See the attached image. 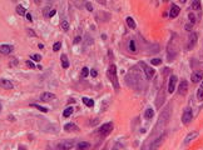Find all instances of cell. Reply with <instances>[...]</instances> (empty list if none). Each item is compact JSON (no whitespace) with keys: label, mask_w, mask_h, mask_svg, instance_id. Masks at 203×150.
Returning a JSON list of instances; mask_svg holds the SVG:
<instances>
[{"label":"cell","mask_w":203,"mask_h":150,"mask_svg":"<svg viewBox=\"0 0 203 150\" xmlns=\"http://www.w3.org/2000/svg\"><path fill=\"white\" fill-rule=\"evenodd\" d=\"M188 19H189V21L192 23V25L196 23V16H194V14H193V13H189V14H188Z\"/></svg>","instance_id":"obj_33"},{"label":"cell","mask_w":203,"mask_h":150,"mask_svg":"<svg viewBox=\"0 0 203 150\" xmlns=\"http://www.w3.org/2000/svg\"><path fill=\"white\" fill-rule=\"evenodd\" d=\"M141 65L142 68H143V70H144V75H145V78H147L148 80H151L152 78L154 76V74H155V71H154V69L152 68V66H149V65H147L145 63H141Z\"/></svg>","instance_id":"obj_6"},{"label":"cell","mask_w":203,"mask_h":150,"mask_svg":"<svg viewBox=\"0 0 203 150\" xmlns=\"http://www.w3.org/2000/svg\"><path fill=\"white\" fill-rule=\"evenodd\" d=\"M187 91H188V83H187V80H182L180 81V84L178 85V94L182 96H184Z\"/></svg>","instance_id":"obj_10"},{"label":"cell","mask_w":203,"mask_h":150,"mask_svg":"<svg viewBox=\"0 0 203 150\" xmlns=\"http://www.w3.org/2000/svg\"><path fill=\"white\" fill-rule=\"evenodd\" d=\"M88 75H89V69H88V68H83V69H82V76L87 78Z\"/></svg>","instance_id":"obj_31"},{"label":"cell","mask_w":203,"mask_h":150,"mask_svg":"<svg viewBox=\"0 0 203 150\" xmlns=\"http://www.w3.org/2000/svg\"><path fill=\"white\" fill-rule=\"evenodd\" d=\"M113 130V123H105L99 128V134L102 136H107L112 133Z\"/></svg>","instance_id":"obj_7"},{"label":"cell","mask_w":203,"mask_h":150,"mask_svg":"<svg viewBox=\"0 0 203 150\" xmlns=\"http://www.w3.org/2000/svg\"><path fill=\"white\" fill-rule=\"evenodd\" d=\"M60 63H62L63 69H68L69 68V60H68V58H66L65 54H62V56H60Z\"/></svg>","instance_id":"obj_19"},{"label":"cell","mask_w":203,"mask_h":150,"mask_svg":"<svg viewBox=\"0 0 203 150\" xmlns=\"http://www.w3.org/2000/svg\"><path fill=\"white\" fill-rule=\"evenodd\" d=\"M127 24H128V26L129 28H131V29H135V21L134 20H133V19L131 18V16H129V18H127Z\"/></svg>","instance_id":"obj_24"},{"label":"cell","mask_w":203,"mask_h":150,"mask_svg":"<svg viewBox=\"0 0 203 150\" xmlns=\"http://www.w3.org/2000/svg\"><path fill=\"white\" fill-rule=\"evenodd\" d=\"M197 99L199 100V101H202L203 100V86H201L198 89V91H197Z\"/></svg>","instance_id":"obj_28"},{"label":"cell","mask_w":203,"mask_h":150,"mask_svg":"<svg viewBox=\"0 0 203 150\" xmlns=\"http://www.w3.org/2000/svg\"><path fill=\"white\" fill-rule=\"evenodd\" d=\"M27 33L29 34V36H36L35 31H34V30H31V29H28V30H27Z\"/></svg>","instance_id":"obj_36"},{"label":"cell","mask_w":203,"mask_h":150,"mask_svg":"<svg viewBox=\"0 0 203 150\" xmlns=\"http://www.w3.org/2000/svg\"><path fill=\"white\" fill-rule=\"evenodd\" d=\"M64 129H65V131L70 133V131H78V130H79V128H78L74 123H68V124H65V125H64Z\"/></svg>","instance_id":"obj_18"},{"label":"cell","mask_w":203,"mask_h":150,"mask_svg":"<svg viewBox=\"0 0 203 150\" xmlns=\"http://www.w3.org/2000/svg\"><path fill=\"white\" fill-rule=\"evenodd\" d=\"M90 75H92L93 78H96V76H97L98 73H97V70H96V69H92V70H90Z\"/></svg>","instance_id":"obj_39"},{"label":"cell","mask_w":203,"mask_h":150,"mask_svg":"<svg viewBox=\"0 0 203 150\" xmlns=\"http://www.w3.org/2000/svg\"><path fill=\"white\" fill-rule=\"evenodd\" d=\"M107 75H108V79L112 83V85L114 86V89L119 90V81H118V76H117V68L114 64H110V66L108 68Z\"/></svg>","instance_id":"obj_2"},{"label":"cell","mask_w":203,"mask_h":150,"mask_svg":"<svg viewBox=\"0 0 203 150\" xmlns=\"http://www.w3.org/2000/svg\"><path fill=\"white\" fill-rule=\"evenodd\" d=\"M201 86H203V81H202V85H201Z\"/></svg>","instance_id":"obj_49"},{"label":"cell","mask_w":203,"mask_h":150,"mask_svg":"<svg viewBox=\"0 0 203 150\" xmlns=\"http://www.w3.org/2000/svg\"><path fill=\"white\" fill-rule=\"evenodd\" d=\"M169 116H170V106L167 105L166 108H164V110L161 113V116H159V119H158L157 126H155L153 133H158V131H161V129H163V128L167 125L168 120H169Z\"/></svg>","instance_id":"obj_1"},{"label":"cell","mask_w":203,"mask_h":150,"mask_svg":"<svg viewBox=\"0 0 203 150\" xmlns=\"http://www.w3.org/2000/svg\"><path fill=\"white\" fill-rule=\"evenodd\" d=\"M153 116H154V110L152 108H148L147 110H145V113H144V118L147 119V120H151Z\"/></svg>","instance_id":"obj_20"},{"label":"cell","mask_w":203,"mask_h":150,"mask_svg":"<svg viewBox=\"0 0 203 150\" xmlns=\"http://www.w3.org/2000/svg\"><path fill=\"white\" fill-rule=\"evenodd\" d=\"M152 65H161L162 64V59L159 58H155V59H152Z\"/></svg>","instance_id":"obj_30"},{"label":"cell","mask_w":203,"mask_h":150,"mask_svg":"<svg viewBox=\"0 0 203 150\" xmlns=\"http://www.w3.org/2000/svg\"><path fill=\"white\" fill-rule=\"evenodd\" d=\"M17 14H18V15H21V16L27 14V10H25V8H24V6H21V5H17Z\"/></svg>","instance_id":"obj_21"},{"label":"cell","mask_w":203,"mask_h":150,"mask_svg":"<svg viewBox=\"0 0 203 150\" xmlns=\"http://www.w3.org/2000/svg\"><path fill=\"white\" fill-rule=\"evenodd\" d=\"M30 59L31 60H34V61H39L40 59H42V56L38 55V54H33V55H30Z\"/></svg>","instance_id":"obj_34"},{"label":"cell","mask_w":203,"mask_h":150,"mask_svg":"<svg viewBox=\"0 0 203 150\" xmlns=\"http://www.w3.org/2000/svg\"><path fill=\"white\" fill-rule=\"evenodd\" d=\"M60 48H62V43H60V41H56L55 44H54V46H53V50H54V51H59V50H60Z\"/></svg>","instance_id":"obj_29"},{"label":"cell","mask_w":203,"mask_h":150,"mask_svg":"<svg viewBox=\"0 0 203 150\" xmlns=\"http://www.w3.org/2000/svg\"><path fill=\"white\" fill-rule=\"evenodd\" d=\"M129 50H132V51H135V50H137L134 40H131V41H129Z\"/></svg>","instance_id":"obj_32"},{"label":"cell","mask_w":203,"mask_h":150,"mask_svg":"<svg viewBox=\"0 0 203 150\" xmlns=\"http://www.w3.org/2000/svg\"><path fill=\"white\" fill-rule=\"evenodd\" d=\"M80 40H82V38H80V36H78V38H75V39H74V44H78L79 41H80Z\"/></svg>","instance_id":"obj_44"},{"label":"cell","mask_w":203,"mask_h":150,"mask_svg":"<svg viewBox=\"0 0 203 150\" xmlns=\"http://www.w3.org/2000/svg\"><path fill=\"white\" fill-rule=\"evenodd\" d=\"M192 9L193 10H199V9H201V1H199V0H193L192 1Z\"/></svg>","instance_id":"obj_23"},{"label":"cell","mask_w":203,"mask_h":150,"mask_svg":"<svg viewBox=\"0 0 203 150\" xmlns=\"http://www.w3.org/2000/svg\"><path fill=\"white\" fill-rule=\"evenodd\" d=\"M122 148H123V146L120 145V144H115V145H114V148H113L112 150H122Z\"/></svg>","instance_id":"obj_38"},{"label":"cell","mask_w":203,"mask_h":150,"mask_svg":"<svg viewBox=\"0 0 203 150\" xmlns=\"http://www.w3.org/2000/svg\"><path fill=\"white\" fill-rule=\"evenodd\" d=\"M73 114V108L72 106H69V108H66L64 111H63V115H64V118H69L70 115Z\"/></svg>","instance_id":"obj_25"},{"label":"cell","mask_w":203,"mask_h":150,"mask_svg":"<svg viewBox=\"0 0 203 150\" xmlns=\"http://www.w3.org/2000/svg\"><path fill=\"white\" fill-rule=\"evenodd\" d=\"M97 3H99L100 5H105L107 4V0H96Z\"/></svg>","instance_id":"obj_41"},{"label":"cell","mask_w":203,"mask_h":150,"mask_svg":"<svg viewBox=\"0 0 203 150\" xmlns=\"http://www.w3.org/2000/svg\"><path fill=\"white\" fill-rule=\"evenodd\" d=\"M30 106H33V108H35V109H38V110L43 111V113H48V109H46V108H44V106L38 105V104H31Z\"/></svg>","instance_id":"obj_27"},{"label":"cell","mask_w":203,"mask_h":150,"mask_svg":"<svg viewBox=\"0 0 203 150\" xmlns=\"http://www.w3.org/2000/svg\"><path fill=\"white\" fill-rule=\"evenodd\" d=\"M83 103L88 106V108H93L94 106V101L92 99H89V98H83Z\"/></svg>","instance_id":"obj_22"},{"label":"cell","mask_w":203,"mask_h":150,"mask_svg":"<svg viewBox=\"0 0 203 150\" xmlns=\"http://www.w3.org/2000/svg\"><path fill=\"white\" fill-rule=\"evenodd\" d=\"M179 1H180V3H182V4H184V3L187 1V0H179Z\"/></svg>","instance_id":"obj_46"},{"label":"cell","mask_w":203,"mask_h":150,"mask_svg":"<svg viewBox=\"0 0 203 150\" xmlns=\"http://www.w3.org/2000/svg\"><path fill=\"white\" fill-rule=\"evenodd\" d=\"M163 1H168V0H163Z\"/></svg>","instance_id":"obj_50"},{"label":"cell","mask_w":203,"mask_h":150,"mask_svg":"<svg viewBox=\"0 0 203 150\" xmlns=\"http://www.w3.org/2000/svg\"><path fill=\"white\" fill-rule=\"evenodd\" d=\"M25 16L29 21H33V16H31V14H25Z\"/></svg>","instance_id":"obj_42"},{"label":"cell","mask_w":203,"mask_h":150,"mask_svg":"<svg viewBox=\"0 0 203 150\" xmlns=\"http://www.w3.org/2000/svg\"><path fill=\"white\" fill-rule=\"evenodd\" d=\"M192 119H193L192 109L191 108H186L184 111H183V114H182V123L184 124V125H187V124L191 123Z\"/></svg>","instance_id":"obj_5"},{"label":"cell","mask_w":203,"mask_h":150,"mask_svg":"<svg viewBox=\"0 0 203 150\" xmlns=\"http://www.w3.org/2000/svg\"><path fill=\"white\" fill-rule=\"evenodd\" d=\"M25 64H27L29 68H31V69H34V68H35V64H34L33 61H30V60H28L27 63H25Z\"/></svg>","instance_id":"obj_35"},{"label":"cell","mask_w":203,"mask_h":150,"mask_svg":"<svg viewBox=\"0 0 203 150\" xmlns=\"http://www.w3.org/2000/svg\"><path fill=\"white\" fill-rule=\"evenodd\" d=\"M192 26H193L192 24H186V30H191Z\"/></svg>","instance_id":"obj_43"},{"label":"cell","mask_w":203,"mask_h":150,"mask_svg":"<svg viewBox=\"0 0 203 150\" xmlns=\"http://www.w3.org/2000/svg\"><path fill=\"white\" fill-rule=\"evenodd\" d=\"M55 13H56V10H55V9H53V10H50V11H49V14L46 15V16H49V18H53L54 15H55Z\"/></svg>","instance_id":"obj_37"},{"label":"cell","mask_w":203,"mask_h":150,"mask_svg":"<svg viewBox=\"0 0 203 150\" xmlns=\"http://www.w3.org/2000/svg\"><path fill=\"white\" fill-rule=\"evenodd\" d=\"M166 138H167V133L161 134V136H159V138H157V139H155L154 141H152L151 146H149V150H158V149L161 148V145H162V144L164 143Z\"/></svg>","instance_id":"obj_4"},{"label":"cell","mask_w":203,"mask_h":150,"mask_svg":"<svg viewBox=\"0 0 203 150\" xmlns=\"http://www.w3.org/2000/svg\"><path fill=\"white\" fill-rule=\"evenodd\" d=\"M0 86L4 88V89H13V88H14V84L8 79H0Z\"/></svg>","instance_id":"obj_16"},{"label":"cell","mask_w":203,"mask_h":150,"mask_svg":"<svg viewBox=\"0 0 203 150\" xmlns=\"http://www.w3.org/2000/svg\"><path fill=\"white\" fill-rule=\"evenodd\" d=\"M75 149L77 150H89L90 149V143L88 141H80L75 145Z\"/></svg>","instance_id":"obj_17"},{"label":"cell","mask_w":203,"mask_h":150,"mask_svg":"<svg viewBox=\"0 0 203 150\" xmlns=\"http://www.w3.org/2000/svg\"><path fill=\"white\" fill-rule=\"evenodd\" d=\"M85 6H87V9L89 11H93V5L90 4V3H87V4H85Z\"/></svg>","instance_id":"obj_40"},{"label":"cell","mask_w":203,"mask_h":150,"mask_svg":"<svg viewBox=\"0 0 203 150\" xmlns=\"http://www.w3.org/2000/svg\"><path fill=\"white\" fill-rule=\"evenodd\" d=\"M202 78H203V71L202 70H197L191 75V80H192V83H194V84L199 83V81L202 80Z\"/></svg>","instance_id":"obj_12"},{"label":"cell","mask_w":203,"mask_h":150,"mask_svg":"<svg viewBox=\"0 0 203 150\" xmlns=\"http://www.w3.org/2000/svg\"><path fill=\"white\" fill-rule=\"evenodd\" d=\"M179 11H180L179 6L176 5V4H172V6H170V11H169V16L173 18V19L177 18L179 15Z\"/></svg>","instance_id":"obj_15"},{"label":"cell","mask_w":203,"mask_h":150,"mask_svg":"<svg viewBox=\"0 0 203 150\" xmlns=\"http://www.w3.org/2000/svg\"><path fill=\"white\" fill-rule=\"evenodd\" d=\"M197 40H198V35L197 33H191L188 36V41H187V49L188 50H192L197 45Z\"/></svg>","instance_id":"obj_8"},{"label":"cell","mask_w":203,"mask_h":150,"mask_svg":"<svg viewBox=\"0 0 203 150\" xmlns=\"http://www.w3.org/2000/svg\"><path fill=\"white\" fill-rule=\"evenodd\" d=\"M177 81H178V79H177L176 75H172V76L169 78V81H168V93L169 94L174 93L176 86H177Z\"/></svg>","instance_id":"obj_9"},{"label":"cell","mask_w":203,"mask_h":150,"mask_svg":"<svg viewBox=\"0 0 203 150\" xmlns=\"http://www.w3.org/2000/svg\"><path fill=\"white\" fill-rule=\"evenodd\" d=\"M60 26H62V29L64 31H68L69 30V23L66 20H63L62 23H60Z\"/></svg>","instance_id":"obj_26"},{"label":"cell","mask_w":203,"mask_h":150,"mask_svg":"<svg viewBox=\"0 0 203 150\" xmlns=\"http://www.w3.org/2000/svg\"><path fill=\"white\" fill-rule=\"evenodd\" d=\"M197 136H198V131H192V133L187 134V136L184 138V140H183V145L187 146L191 141H193Z\"/></svg>","instance_id":"obj_11"},{"label":"cell","mask_w":203,"mask_h":150,"mask_svg":"<svg viewBox=\"0 0 203 150\" xmlns=\"http://www.w3.org/2000/svg\"><path fill=\"white\" fill-rule=\"evenodd\" d=\"M38 48H39V49H43L44 45H43V44H39V45H38Z\"/></svg>","instance_id":"obj_45"},{"label":"cell","mask_w":203,"mask_h":150,"mask_svg":"<svg viewBox=\"0 0 203 150\" xmlns=\"http://www.w3.org/2000/svg\"><path fill=\"white\" fill-rule=\"evenodd\" d=\"M75 146V143L74 140H62V141H59L58 144L55 145V149L56 150H69L72 148H74Z\"/></svg>","instance_id":"obj_3"},{"label":"cell","mask_w":203,"mask_h":150,"mask_svg":"<svg viewBox=\"0 0 203 150\" xmlns=\"http://www.w3.org/2000/svg\"><path fill=\"white\" fill-rule=\"evenodd\" d=\"M1 109H3V106H1V103H0V111H1Z\"/></svg>","instance_id":"obj_48"},{"label":"cell","mask_w":203,"mask_h":150,"mask_svg":"<svg viewBox=\"0 0 203 150\" xmlns=\"http://www.w3.org/2000/svg\"><path fill=\"white\" fill-rule=\"evenodd\" d=\"M11 51H13V46L9 45V44H3V45H0V54L9 55Z\"/></svg>","instance_id":"obj_14"},{"label":"cell","mask_w":203,"mask_h":150,"mask_svg":"<svg viewBox=\"0 0 203 150\" xmlns=\"http://www.w3.org/2000/svg\"><path fill=\"white\" fill-rule=\"evenodd\" d=\"M44 103H46V101H52V100L55 99V95H54L53 93H49V91H45V93H43L42 95H40V98H39Z\"/></svg>","instance_id":"obj_13"},{"label":"cell","mask_w":203,"mask_h":150,"mask_svg":"<svg viewBox=\"0 0 203 150\" xmlns=\"http://www.w3.org/2000/svg\"><path fill=\"white\" fill-rule=\"evenodd\" d=\"M19 150H25V148H21V146H20V148H19Z\"/></svg>","instance_id":"obj_47"}]
</instances>
